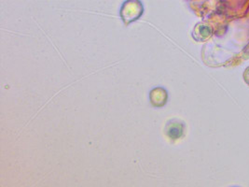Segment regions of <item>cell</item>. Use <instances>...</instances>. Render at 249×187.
Masks as SVG:
<instances>
[{
    "mask_svg": "<svg viewBox=\"0 0 249 187\" xmlns=\"http://www.w3.org/2000/svg\"><path fill=\"white\" fill-rule=\"evenodd\" d=\"M181 126L178 124H172L169 125L167 128V135L170 137L171 139H178L180 137L182 134Z\"/></svg>",
    "mask_w": 249,
    "mask_h": 187,
    "instance_id": "6da1fadb",
    "label": "cell"
}]
</instances>
